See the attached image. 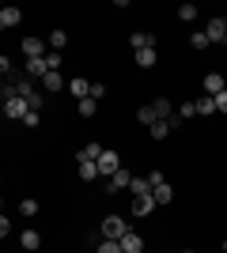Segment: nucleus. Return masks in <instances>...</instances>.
Returning a JSON list of instances; mask_svg holds the SVG:
<instances>
[{
  "mask_svg": "<svg viewBox=\"0 0 227 253\" xmlns=\"http://www.w3.org/2000/svg\"><path fill=\"white\" fill-rule=\"evenodd\" d=\"M129 45H133V53H140V49H155V34L136 31V34H129Z\"/></svg>",
  "mask_w": 227,
  "mask_h": 253,
  "instance_id": "nucleus-8",
  "label": "nucleus"
},
{
  "mask_svg": "<svg viewBox=\"0 0 227 253\" xmlns=\"http://www.w3.org/2000/svg\"><path fill=\"white\" fill-rule=\"evenodd\" d=\"M45 42H49V49H53V53H61V49L68 45V34H65V31H53L49 38H45Z\"/></svg>",
  "mask_w": 227,
  "mask_h": 253,
  "instance_id": "nucleus-20",
  "label": "nucleus"
},
{
  "mask_svg": "<svg viewBox=\"0 0 227 253\" xmlns=\"http://www.w3.org/2000/svg\"><path fill=\"white\" fill-rule=\"evenodd\" d=\"M185 253H193V250H185Z\"/></svg>",
  "mask_w": 227,
  "mask_h": 253,
  "instance_id": "nucleus-36",
  "label": "nucleus"
},
{
  "mask_svg": "<svg viewBox=\"0 0 227 253\" xmlns=\"http://www.w3.org/2000/svg\"><path fill=\"white\" fill-rule=\"evenodd\" d=\"M95 110H98L95 98H84V102H80V114H84V117H95Z\"/></svg>",
  "mask_w": 227,
  "mask_h": 253,
  "instance_id": "nucleus-30",
  "label": "nucleus"
},
{
  "mask_svg": "<svg viewBox=\"0 0 227 253\" xmlns=\"http://www.w3.org/2000/svg\"><path fill=\"white\" fill-rule=\"evenodd\" d=\"M19 242H23V250H38V246H42V234L38 231H23Z\"/></svg>",
  "mask_w": 227,
  "mask_h": 253,
  "instance_id": "nucleus-22",
  "label": "nucleus"
},
{
  "mask_svg": "<svg viewBox=\"0 0 227 253\" xmlns=\"http://www.w3.org/2000/svg\"><path fill=\"white\" fill-rule=\"evenodd\" d=\"M224 45H227V38H224Z\"/></svg>",
  "mask_w": 227,
  "mask_h": 253,
  "instance_id": "nucleus-37",
  "label": "nucleus"
},
{
  "mask_svg": "<svg viewBox=\"0 0 227 253\" xmlns=\"http://www.w3.org/2000/svg\"><path fill=\"white\" fill-rule=\"evenodd\" d=\"M102 95H106V87H102V84H91V98H95V102H98V98H102Z\"/></svg>",
  "mask_w": 227,
  "mask_h": 253,
  "instance_id": "nucleus-34",
  "label": "nucleus"
},
{
  "mask_svg": "<svg viewBox=\"0 0 227 253\" xmlns=\"http://www.w3.org/2000/svg\"><path fill=\"white\" fill-rule=\"evenodd\" d=\"M224 91H227V80H224V76H220V72H208V76H205V95L220 98V95H224Z\"/></svg>",
  "mask_w": 227,
  "mask_h": 253,
  "instance_id": "nucleus-7",
  "label": "nucleus"
},
{
  "mask_svg": "<svg viewBox=\"0 0 227 253\" xmlns=\"http://www.w3.org/2000/svg\"><path fill=\"white\" fill-rule=\"evenodd\" d=\"M155 211V197L144 193V197H133V215H151Z\"/></svg>",
  "mask_w": 227,
  "mask_h": 253,
  "instance_id": "nucleus-10",
  "label": "nucleus"
},
{
  "mask_svg": "<svg viewBox=\"0 0 227 253\" xmlns=\"http://www.w3.org/2000/svg\"><path fill=\"white\" fill-rule=\"evenodd\" d=\"M19 211L27 215V219H31V215H38V201H23V204H19Z\"/></svg>",
  "mask_w": 227,
  "mask_h": 253,
  "instance_id": "nucleus-31",
  "label": "nucleus"
},
{
  "mask_svg": "<svg viewBox=\"0 0 227 253\" xmlns=\"http://www.w3.org/2000/svg\"><path fill=\"white\" fill-rule=\"evenodd\" d=\"M4 114H8V121H23V117L31 114V102L23 95H11V98H4Z\"/></svg>",
  "mask_w": 227,
  "mask_h": 253,
  "instance_id": "nucleus-2",
  "label": "nucleus"
},
{
  "mask_svg": "<svg viewBox=\"0 0 227 253\" xmlns=\"http://www.w3.org/2000/svg\"><path fill=\"white\" fill-rule=\"evenodd\" d=\"M121 250H125V253H144V238L136 231H129L125 238H121Z\"/></svg>",
  "mask_w": 227,
  "mask_h": 253,
  "instance_id": "nucleus-13",
  "label": "nucleus"
},
{
  "mask_svg": "<svg viewBox=\"0 0 227 253\" xmlns=\"http://www.w3.org/2000/svg\"><path fill=\"white\" fill-rule=\"evenodd\" d=\"M151 106H155V114H159V121H171V117H174V106L167 102V98H155Z\"/></svg>",
  "mask_w": 227,
  "mask_h": 253,
  "instance_id": "nucleus-19",
  "label": "nucleus"
},
{
  "mask_svg": "<svg viewBox=\"0 0 227 253\" xmlns=\"http://www.w3.org/2000/svg\"><path fill=\"white\" fill-rule=\"evenodd\" d=\"M118 170H121V155L106 148V151H102V159H98V174H102V178H114Z\"/></svg>",
  "mask_w": 227,
  "mask_h": 253,
  "instance_id": "nucleus-3",
  "label": "nucleus"
},
{
  "mask_svg": "<svg viewBox=\"0 0 227 253\" xmlns=\"http://www.w3.org/2000/svg\"><path fill=\"white\" fill-rule=\"evenodd\" d=\"M171 121H155V125H151V136H155V140H167V136H171Z\"/></svg>",
  "mask_w": 227,
  "mask_h": 253,
  "instance_id": "nucleus-25",
  "label": "nucleus"
},
{
  "mask_svg": "<svg viewBox=\"0 0 227 253\" xmlns=\"http://www.w3.org/2000/svg\"><path fill=\"white\" fill-rule=\"evenodd\" d=\"M102 151H106V148H98V144H84L76 159H91V163H98V159H102Z\"/></svg>",
  "mask_w": 227,
  "mask_h": 253,
  "instance_id": "nucleus-17",
  "label": "nucleus"
},
{
  "mask_svg": "<svg viewBox=\"0 0 227 253\" xmlns=\"http://www.w3.org/2000/svg\"><path fill=\"white\" fill-rule=\"evenodd\" d=\"M23 72L31 76V80H45L49 64H45V57H34V61H27V64H23Z\"/></svg>",
  "mask_w": 227,
  "mask_h": 253,
  "instance_id": "nucleus-9",
  "label": "nucleus"
},
{
  "mask_svg": "<svg viewBox=\"0 0 227 253\" xmlns=\"http://www.w3.org/2000/svg\"><path fill=\"white\" fill-rule=\"evenodd\" d=\"M216 110H220V114H227V91H224V95L216 98Z\"/></svg>",
  "mask_w": 227,
  "mask_h": 253,
  "instance_id": "nucleus-35",
  "label": "nucleus"
},
{
  "mask_svg": "<svg viewBox=\"0 0 227 253\" xmlns=\"http://www.w3.org/2000/svg\"><path fill=\"white\" fill-rule=\"evenodd\" d=\"M76 163H80V170H76L80 181H95L98 178V163H91V159H76Z\"/></svg>",
  "mask_w": 227,
  "mask_h": 253,
  "instance_id": "nucleus-12",
  "label": "nucleus"
},
{
  "mask_svg": "<svg viewBox=\"0 0 227 253\" xmlns=\"http://www.w3.org/2000/svg\"><path fill=\"white\" fill-rule=\"evenodd\" d=\"M205 34H208V42H224V38H227V19H224V15H216V19H208Z\"/></svg>",
  "mask_w": 227,
  "mask_h": 253,
  "instance_id": "nucleus-6",
  "label": "nucleus"
},
{
  "mask_svg": "<svg viewBox=\"0 0 227 253\" xmlns=\"http://www.w3.org/2000/svg\"><path fill=\"white\" fill-rule=\"evenodd\" d=\"M129 193H133V197H144V193H151V181H148V178H133Z\"/></svg>",
  "mask_w": 227,
  "mask_h": 253,
  "instance_id": "nucleus-24",
  "label": "nucleus"
},
{
  "mask_svg": "<svg viewBox=\"0 0 227 253\" xmlns=\"http://www.w3.org/2000/svg\"><path fill=\"white\" fill-rule=\"evenodd\" d=\"M23 125H27V128H34V125H38V110H31V114L23 117Z\"/></svg>",
  "mask_w": 227,
  "mask_h": 253,
  "instance_id": "nucleus-32",
  "label": "nucleus"
},
{
  "mask_svg": "<svg viewBox=\"0 0 227 253\" xmlns=\"http://www.w3.org/2000/svg\"><path fill=\"white\" fill-rule=\"evenodd\" d=\"M178 19H182V23H193L197 19V8H193V4H182V8H178Z\"/></svg>",
  "mask_w": 227,
  "mask_h": 253,
  "instance_id": "nucleus-29",
  "label": "nucleus"
},
{
  "mask_svg": "<svg viewBox=\"0 0 227 253\" xmlns=\"http://www.w3.org/2000/svg\"><path fill=\"white\" fill-rule=\"evenodd\" d=\"M155 61H159V53H155V49H140V53H136V64H140V68H151Z\"/></svg>",
  "mask_w": 227,
  "mask_h": 253,
  "instance_id": "nucleus-23",
  "label": "nucleus"
},
{
  "mask_svg": "<svg viewBox=\"0 0 227 253\" xmlns=\"http://www.w3.org/2000/svg\"><path fill=\"white\" fill-rule=\"evenodd\" d=\"M189 45H193V49H208L212 42H208V34H205V31H197V34H189Z\"/></svg>",
  "mask_w": 227,
  "mask_h": 253,
  "instance_id": "nucleus-26",
  "label": "nucleus"
},
{
  "mask_svg": "<svg viewBox=\"0 0 227 253\" xmlns=\"http://www.w3.org/2000/svg\"><path fill=\"white\" fill-rule=\"evenodd\" d=\"M98 253H125V250H121V242H114V238H102V242H98Z\"/></svg>",
  "mask_w": 227,
  "mask_h": 253,
  "instance_id": "nucleus-28",
  "label": "nucleus"
},
{
  "mask_svg": "<svg viewBox=\"0 0 227 253\" xmlns=\"http://www.w3.org/2000/svg\"><path fill=\"white\" fill-rule=\"evenodd\" d=\"M19 19H23L19 8H4L0 11V27H4V31H8V27H19Z\"/></svg>",
  "mask_w": 227,
  "mask_h": 253,
  "instance_id": "nucleus-14",
  "label": "nucleus"
},
{
  "mask_svg": "<svg viewBox=\"0 0 227 253\" xmlns=\"http://www.w3.org/2000/svg\"><path fill=\"white\" fill-rule=\"evenodd\" d=\"M189 117H197V102H182L178 106V121H189Z\"/></svg>",
  "mask_w": 227,
  "mask_h": 253,
  "instance_id": "nucleus-27",
  "label": "nucleus"
},
{
  "mask_svg": "<svg viewBox=\"0 0 227 253\" xmlns=\"http://www.w3.org/2000/svg\"><path fill=\"white\" fill-rule=\"evenodd\" d=\"M129 185H133V174L125 167H121L114 178H106V193H121V189H129Z\"/></svg>",
  "mask_w": 227,
  "mask_h": 253,
  "instance_id": "nucleus-5",
  "label": "nucleus"
},
{
  "mask_svg": "<svg viewBox=\"0 0 227 253\" xmlns=\"http://www.w3.org/2000/svg\"><path fill=\"white\" fill-rule=\"evenodd\" d=\"M23 53H27V61H34V57H49V42H38V38H23Z\"/></svg>",
  "mask_w": 227,
  "mask_h": 253,
  "instance_id": "nucleus-4",
  "label": "nucleus"
},
{
  "mask_svg": "<svg viewBox=\"0 0 227 253\" xmlns=\"http://www.w3.org/2000/svg\"><path fill=\"white\" fill-rule=\"evenodd\" d=\"M42 87H45V91H49V95H53V91H61V87H65V76H61V72H45Z\"/></svg>",
  "mask_w": 227,
  "mask_h": 253,
  "instance_id": "nucleus-15",
  "label": "nucleus"
},
{
  "mask_svg": "<svg viewBox=\"0 0 227 253\" xmlns=\"http://www.w3.org/2000/svg\"><path fill=\"white\" fill-rule=\"evenodd\" d=\"M68 91H72L80 102H84V98H91V84H87L84 76H72V80H68Z\"/></svg>",
  "mask_w": 227,
  "mask_h": 253,
  "instance_id": "nucleus-11",
  "label": "nucleus"
},
{
  "mask_svg": "<svg viewBox=\"0 0 227 253\" xmlns=\"http://www.w3.org/2000/svg\"><path fill=\"white\" fill-rule=\"evenodd\" d=\"M125 234H129V223L121 219V215H106V219H102V238H114V242H121Z\"/></svg>",
  "mask_w": 227,
  "mask_h": 253,
  "instance_id": "nucleus-1",
  "label": "nucleus"
},
{
  "mask_svg": "<svg viewBox=\"0 0 227 253\" xmlns=\"http://www.w3.org/2000/svg\"><path fill=\"white\" fill-rule=\"evenodd\" d=\"M151 197H155V204H171V201H174V189L163 181V185H155V189H151Z\"/></svg>",
  "mask_w": 227,
  "mask_h": 253,
  "instance_id": "nucleus-16",
  "label": "nucleus"
},
{
  "mask_svg": "<svg viewBox=\"0 0 227 253\" xmlns=\"http://www.w3.org/2000/svg\"><path fill=\"white\" fill-rule=\"evenodd\" d=\"M208 114H216V98H212V95L197 98V117H208Z\"/></svg>",
  "mask_w": 227,
  "mask_h": 253,
  "instance_id": "nucleus-18",
  "label": "nucleus"
},
{
  "mask_svg": "<svg viewBox=\"0 0 227 253\" xmlns=\"http://www.w3.org/2000/svg\"><path fill=\"white\" fill-rule=\"evenodd\" d=\"M136 117H140V125H148V128L159 121V114H155V106H151V102H148V106H140V114H136Z\"/></svg>",
  "mask_w": 227,
  "mask_h": 253,
  "instance_id": "nucleus-21",
  "label": "nucleus"
},
{
  "mask_svg": "<svg viewBox=\"0 0 227 253\" xmlns=\"http://www.w3.org/2000/svg\"><path fill=\"white\" fill-rule=\"evenodd\" d=\"M148 181H151V189H155V185H163V181H167V178H163L159 170H151V174H148Z\"/></svg>",
  "mask_w": 227,
  "mask_h": 253,
  "instance_id": "nucleus-33",
  "label": "nucleus"
}]
</instances>
